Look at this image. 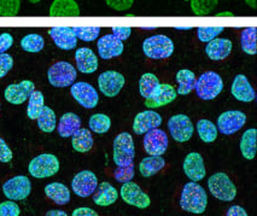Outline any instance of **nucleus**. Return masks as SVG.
<instances>
[{
	"instance_id": "1",
	"label": "nucleus",
	"mask_w": 257,
	"mask_h": 216,
	"mask_svg": "<svg viewBox=\"0 0 257 216\" xmlns=\"http://www.w3.org/2000/svg\"><path fill=\"white\" fill-rule=\"evenodd\" d=\"M208 205L207 192L197 181H191L184 186L180 197L182 210L192 214H203Z\"/></svg>"
},
{
	"instance_id": "2",
	"label": "nucleus",
	"mask_w": 257,
	"mask_h": 216,
	"mask_svg": "<svg viewBox=\"0 0 257 216\" xmlns=\"http://www.w3.org/2000/svg\"><path fill=\"white\" fill-rule=\"evenodd\" d=\"M136 157L134 140L128 132H122L116 136L112 145V158L117 167H124L133 163Z\"/></svg>"
},
{
	"instance_id": "3",
	"label": "nucleus",
	"mask_w": 257,
	"mask_h": 216,
	"mask_svg": "<svg viewBox=\"0 0 257 216\" xmlns=\"http://www.w3.org/2000/svg\"><path fill=\"white\" fill-rule=\"evenodd\" d=\"M208 187L216 199L232 202L237 196V187L226 173H215L208 180Z\"/></svg>"
},
{
	"instance_id": "4",
	"label": "nucleus",
	"mask_w": 257,
	"mask_h": 216,
	"mask_svg": "<svg viewBox=\"0 0 257 216\" xmlns=\"http://www.w3.org/2000/svg\"><path fill=\"white\" fill-rule=\"evenodd\" d=\"M143 51L145 56L151 59H166L174 52V43L167 35H154L145 39L143 43Z\"/></svg>"
},
{
	"instance_id": "5",
	"label": "nucleus",
	"mask_w": 257,
	"mask_h": 216,
	"mask_svg": "<svg viewBox=\"0 0 257 216\" xmlns=\"http://www.w3.org/2000/svg\"><path fill=\"white\" fill-rule=\"evenodd\" d=\"M196 93L203 100H211L222 92L223 81L215 71H205L196 82Z\"/></svg>"
},
{
	"instance_id": "6",
	"label": "nucleus",
	"mask_w": 257,
	"mask_h": 216,
	"mask_svg": "<svg viewBox=\"0 0 257 216\" xmlns=\"http://www.w3.org/2000/svg\"><path fill=\"white\" fill-rule=\"evenodd\" d=\"M77 77V71L73 64L69 62H57L51 65L47 71V79L53 87L64 88L69 87L75 82Z\"/></svg>"
},
{
	"instance_id": "7",
	"label": "nucleus",
	"mask_w": 257,
	"mask_h": 216,
	"mask_svg": "<svg viewBox=\"0 0 257 216\" xmlns=\"http://www.w3.org/2000/svg\"><path fill=\"white\" fill-rule=\"evenodd\" d=\"M28 170L29 174L37 179L50 178L58 173L59 161L52 154H41L31 161Z\"/></svg>"
},
{
	"instance_id": "8",
	"label": "nucleus",
	"mask_w": 257,
	"mask_h": 216,
	"mask_svg": "<svg viewBox=\"0 0 257 216\" xmlns=\"http://www.w3.org/2000/svg\"><path fill=\"white\" fill-rule=\"evenodd\" d=\"M168 130L175 142L185 143L192 138L195 127L188 116L179 114V115H174L169 119Z\"/></svg>"
},
{
	"instance_id": "9",
	"label": "nucleus",
	"mask_w": 257,
	"mask_h": 216,
	"mask_svg": "<svg viewBox=\"0 0 257 216\" xmlns=\"http://www.w3.org/2000/svg\"><path fill=\"white\" fill-rule=\"evenodd\" d=\"M32 182L26 175H17L9 179L3 185V193L11 200H23L31 194Z\"/></svg>"
},
{
	"instance_id": "10",
	"label": "nucleus",
	"mask_w": 257,
	"mask_h": 216,
	"mask_svg": "<svg viewBox=\"0 0 257 216\" xmlns=\"http://www.w3.org/2000/svg\"><path fill=\"white\" fill-rule=\"evenodd\" d=\"M119 194H121L124 203H127L128 205L136 206V208L146 209L151 204L150 197L139 187V185H137L132 180L122 184Z\"/></svg>"
},
{
	"instance_id": "11",
	"label": "nucleus",
	"mask_w": 257,
	"mask_h": 216,
	"mask_svg": "<svg viewBox=\"0 0 257 216\" xmlns=\"http://www.w3.org/2000/svg\"><path fill=\"white\" fill-rule=\"evenodd\" d=\"M246 122V115L239 110H229L222 113L217 118L216 128L225 136H232L244 127Z\"/></svg>"
},
{
	"instance_id": "12",
	"label": "nucleus",
	"mask_w": 257,
	"mask_h": 216,
	"mask_svg": "<svg viewBox=\"0 0 257 216\" xmlns=\"http://www.w3.org/2000/svg\"><path fill=\"white\" fill-rule=\"evenodd\" d=\"M98 186V178L92 170H81L71 180V188L76 196L87 198L94 193Z\"/></svg>"
},
{
	"instance_id": "13",
	"label": "nucleus",
	"mask_w": 257,
	"mask_h": 216,
	"mask_svg": "<svg viewBox=\"0 0 257 216\" xmlns=\"http://www.w3.org/2000/svg\"><path fill=\"white\" fill-rule=\"evenodd\" d=\"M73 98L86 109H93L99 101L97 89L87 82H74L70 87Z\"/></svg>"
},
{
	"instance_id": "14",
	"label": "nucleus",
	"mask_w": 257,
	"mask_h": 216,
	"mask_svg": "<svg viewBox=\"0 0 257 216\" xmlns=\"http://www.w3.org/2000/svg\"><path fill=\"white\" fill-rule=\"evenodd\" d=\"M125 83L124 76L113 70L104 71L98 77V87L100 92L107 98H113L123 88Z\"/></svg>"
},
{
	"instance_id": "15",
	"label": "nucleus",
	"mask_w": 257,
	"mask_h": 216,
	"mask_svg": "<svg viewBox=\"0 0 257 216\" xmlns=\"http://www.w3.org/2000/svg\"><path fill=\"white\" fill-rule=\"evenodd\" d=\"M144 149L150 156H162L168 149V136L160 128H154L145 133Z\"/></svg>"
},
{
	"instance_id": "16",
	"label": "nucleus",
	"mask_w": 257,
	"mask_h": 216,
	"mask_svg": "<svg viewBox=\"0 0 257 216\" xmlns=\"http://www.w3.org/2000/svg\"><path fill=\"white\" fill-rule=\"evenodd\" d=\"M176 93L175 88L169 83H160L157 88L149 98L145 99V106L149 109H157V107L166 106L175 100Z\"/></svg>"
},
{
	"instance_id": "17",
	"label": "nucleus",
	"mask_w": 257,
	"mask_h": 216,
	"mask_svg": "<svg viewBox=\"0 0 257 216\" xmlns=\"http://www.w3.org/2000/svg\"><path fill=\"white\" fill-rule=\"evenodd\" d=\"M35 89L34 82L29 80H23L19 83H11L5 88L4 97L9 103L14 105H21L23 104L32 92Z\"/></svg>"
},
{
	"instance_id": "18",
	"label": "nucleus",
	"mask_w": 257,
	"mask_h": 216,
	"mask_svg": "<svg viewBox=\"0 0 257 216\" xmlns=\"http://www.w3.org/2000/svg\"><path fill=\"white\" fill-rule=\"evenodd\" d=\"M49 34L58 49L70 51L76 47L77 38L70 27H52Z\"/></svg>"
},
{
	"instance_id": "19",
	"label": "nucleus",
	"mask_w": 257,
	"mask_h": 216,
	"mask_svg": "<svg viewBox=\"0 0 257 216\" xmlns=\"http://www.w3.org/2000/svg\"><path fill=\"white\" fill-rule=\"evenodd\" d=\"M161 125H162V118L160 114L152 110H146L136 116L133 122V132L138 136H143L154 128H158Z\"/></svg>"
},
{
	"instance_id": "20",
	"label": "nucleus",
	"mask_w": 257,
	"mask_h": 216,
	"mask_svg": "<svg viewBox=\"0 0 257 216\" xmlns=\"http://www.w3.org/2000/svg\"><path fill=\"white\" fill-rule=\"evenodd\" d=\"M97 47L98 53L103 59H111L121 56L124 49L123 43L112 34H106L100 38L97 43Z\"/></svg>"
},
{
	"instance_id": "21",
	"label": "nucleus",
	"mask_w": 257,
	"mask_h": 216,
	"mask_svg": "<svg viewBox=\"0 0 257 216\" xmlns=\"http://www.w3.org/2000/svg\"><path fill=\"white\" fill-rule=\"evenodd\" d=\"M184 172L191 181H201L205 176L204 161L198 152H190L184 161Z\"/></svg>"
},
{
	"instance_id": "22",
	"label": "nucleus",
	"mask_w": 257,
	"mask_h": 216,
	"mask_svg": "<svg viewBox=\"0 0 257 216\" xmlns=\"http://www.w3.org/2000/svg\"><path fill=\"white\" fill-rule=\"evenodd\" d=\"M231 92L233 97L239 101H243V103H250L256 97L252 86H251L247 77L243 74H238L234 77Z\"/></svg>"
},
{
	"instance_id": "23",
	"label": "nucleus",
	"mask_w": 257,
	"mask_h": 216,
	"mask_svg": "<svg viewBox=\"0 0 257 216\" xmlns=\"http://www.w3.org/2000/svg\"><path fill=\"white\" fill-rule=\"evenodd\" d=\"M232 47L229 39H213L205 46V53L211 61H222L231 55Z\"/></svg>"
},
{
	"instance_id": "24",
	"label": "nucleus",
	"mask_w": 257,
	"mask_h": 216,
	"mask_svg": "<svg viewBox=\"0 0 257 216\" xmlns=\"http://www.w3.org/2000/svg\"><path fill=\"white\" fill-rule=\"evenodd\" d=\"M77 70L83 74H92L98 69V58L95 53L88 47L77 49L75 52Z\"/></svg>"
},
{
	"instance_id": "25",
	"label": "nucleus",
	"mask_w": 257,
	"mask_h": 216,
	"mask_svg": "<svg viewBox=\"0 0 257 216\" xmlns=\"http://www.w3.org/2000/svg\"><path fill=\"white\" fill-rule=\"evenodd\" d=\"M118 192L110 185L109 182L103 181L101 184H98L93 194V202L99 206H109L117 200Z\"/></svg>"
},
{
	"instance_id": "26",
	"label": "nucleus",
	"mask_w": 257,
	"mask_h": 216,
	"mask_svg": "<svg viewBox=\"0 0 257 216\" xmlns=\"http://www.w3.org/2000/svg\"><path fill=\"white\" fill-rule=\"evenodd\" d=\"M49 14L51 17H77L81 13L75 0H55Z\"/></svg>"
},
{
	"instance_id": "27",
	"label": "nucleus",
	"mask_w": 257,
	"mask_h": 216,
	"mask_svg": "<svg viewBox=\"0 0 257 216\" xmlns=\"http://www.w3.org/2000/svg\"><path fill=\"white\" fill-rule=\"evenodd\" d=\"M81 127V119L74 113H65L59 119L57 131L62 138H69Z\"/></svg>"
},
{
	"instance_id": "28",
	"label": "nucleus",
	"mask_w": 257,
	"mask_h": 216,
	"mask_svg": "<svg viewBox=\"0 0 257 216\" xmlns=\"http://www.w3.org/2000/svg\"><path fill=\"white\" fill-rule=\"evenodd\" d=\"M45 194L59 205H65L70 202V190L61 182H51L45 186Z\"/></svg>"
},
{
	"instance_id": "29",
	"label": "nucleus",
	"mask_w": 257,
	"mask_h": 216,
	"mask_svg": "<svg viewBox=\"0 0 257 216\" xmlns=\"http://www.w3.org/2000/svg\"><path fill=\"white\" fill-rule=\"evenodd\" d=\"M71 145H73V149L80 154L91 151V149L93 148V137H92L91 131L80 127L71 136Z\"/></svg>"
},
{
	"instance_id": "30",
	"label": "nucleus",
	"mask_w": 257,
	"mask_h": 216,
	"mask_svg": "<svg viewBox=\"0 0 257 216\" xmlns=\"http://www.w3.org/2000/svg\"><path fill=\"white\" fill-rule=\"evenodd\" d=\"M166 167V161L162 156H149L143 158L139 163V172L144 178H150Z\"/></svg>"
},
{
	"instance_id": "31",
	"label": "nucleus",
	"mask_w": 257,
	"mask_h": 216,
	"mask_svg": "<svg viewBox=\"0 0 257 216\" xmlns=\"http://www.w3.org/2000/svg\"><path fill=\"white\" fill-rule=\"evenodd\" d=\"M176 82H178V91L180 95H186L195 89L197 77L193 71L188 69H181L176 73Z\"/></svg>"
},
{
	"instance_id": "32",
	"label": "nucleus",
	"mask_w": 257,
	"mask_h": 216,
	"mask_svg": "<svg viewBox=\"0 0 257 216\" xmlns=\"http://www.w3.org/2000/svg\"><path fill=\"white\" fill-rule=\"evenodd\" d=\"M256 137L257 131L255 128L245 131L240 139V151L244 158L253 160L256 155Z\"/></svg>"
},
{
	"instance_id": "33",
	"label": "nucleus",
	"mask_w": 257,
	"mask_h": 216,
	"mask_svg": "<svg viewBox=\"0 0 257 216\" xmlns=\"http://www.w3.org/2000/svg\"><path fill=\"white\" fill-rule=\"evenodd\" d=\"M45 106V98L43 92L33 91L28 98V106H27V116L31 120H37L43 112Z\"/></svg>"
},
{
	"instance_id": "34",
	"label": "nucleus",
	"mask_w": 257,
	"mask_h": 216,
	"mask_svg": "<svg viewBox=\"0 0 257 216\" xmlns=\"http://www.w3.org/2000/svg\"><path fill=\"white\" fill-rule=\"evenodd\" d=\"M197 132H198V136L204 143H213L216 140L217 131L216 126L213 122L209 121V120H199L196 125Z\"/></svg>"
},
{
	"instance_id": "35",
	"label": "nucleus",
	"mask_w": 257,
	"mask_h": 216,
	"mask_svg": "<svg viewBox=\"0 0 257 216\" xmlns=\"http://www.w3.org/2000/svg\"><path fill=\"white\" fill-rule=\"evenodd\" d=\"M38 120V127L45 133H51L57 127L56 114L49 106H44L43 112L40 113Z\"/></svg>"
},
{
	"instance_id": "36",
	"label": "nucleus",
	"mask_w": 257,
	"mask_h": 216,
	"mask_svg": "<svg viewBox=\"0 0 257 216\" xmlns=\"http://www.w3.org/2000/svg\"><path fill=\"white\" fill-rule=\"evenodd\" d=\"M240 45L241 50L247 55H256V28L255 27H249V28L243 29L240 35Z\"/></svg>"
},
{
	"instance_id": "37",
	"label": "nucleus",
	"mask_w": 257,
	"mask_h": 216,
	"mask_svg": "<svg viewBox=\"0 0 257 216\" xmlns=\"http://www.w3.org/2000/svg\"><path fill=\"white\" fill-rule=\"evenodd\" d=\"M160 83V80H158L156 75L145 73L139 80V92L142 97H144L145 99L150 97Z\"/></svg>"
},
{
	"instance_id": "38",
	"label": "nucleus",
	"mask_w": 257,
	"mask_h": 216,
	"mask_svg": "<svg viewBox=\"0 0 257 216\" xmlns=\"http://www.w3.org/2000/svg\"><path fill=\"white\" fill-rule=\"evenodd\" d=\"M89 130L97 134H104L111 127V120L105 114H94L89 118Z\"/></svg>"
},
{
	"instance_id": "39",
	"label": "nucleus",
	"mask_w": 257,
	"mask_h": 216,
	"mask_svg": "<svg viewBox=\"0 0 257 216\" xmlns=\"http://www.w3.org/2000/svg\"><path fill=\"white\" fill-rule=\"evenodd\" d=\"M45 46V40L40 34H28L21 40V47L26 52L38 53L43 51Z\"/></svg>"
},
{
	"instance_id": "40",
	"label": "nucleus",
	"mask_w": 257,
	"mask_h": 216,
	"mask_svg": "<svg viewBox=\"0 0 257 216\" xmlns=\"http://www.w3.org/2000/svg\"><path fill=\"white\" fill-rule=\"evenodd\" d=\"M219 0H191V10L196 16H208L216 9Z\"/></svg>"
},
{
	"instance_id": "41",
	"label": "nucleus",
	"mask_w": 257,
	"mask_h": 216,
	"mask_svg": "<svg viewBox=\"0 0 257 216\" xmlns=\"http://www.w3.org/2000/svg\"><path fill=\"white\" fill-rule=\"evenodd\" d=\"M73 31L77 39L89 43L99 37L100 28L99 27H73Z\"/></svg>"
},
{
	"instance_id": "42",
	"label": "nucleus",
	"mask_w": 257,
	"mask_h": 216,
	"mask_svg": "<svg viewBox=\"0 0 257 216\" xmlns=\"http://www.w3.org/2000/svg\"><path fill=\"white\" fill-rule=\"evenodd\" d=\"M21 0H0V16L15 17L20 13Z\"/></svg>"
},
{
	"instance_id": "43",
	"label": "nucleus",
	"mask_w": 257,
	"mask_h": 216,
	"mask_svg": "<svg viewBox=\"0 0 257 216\" xmlns=\"http://www.w3.org/2000/svg\"><path fill=\"white\" fill-rule=\"evenodd\" d=\"M223 31H225L223 27H198L197 28V35H198V39L202 43H209Z\"/></svg>"
},
{
	"instance_id": "44",
	"label": "nucleus",
	"mask_w": 257,
	"mask_h": 216,
	"mask_svg": "<svg viewBox=\"0 0 257 216\" xmlns=\"http://www.w3.org/2000/svg\"><path fill=\"white\" fill-rule=\"evenodd\" d=\"M134 174H136V169H134V163L128 164L124 167H117L113 172V176L117 180L118 182L123 184V182L131 181L134 178Z\"/></svg>"
},
{
	"instance_id": "45",
	"label": "nucleus",
	"mask_w": 257,
	"mask_h": 216,
	"mask_svg": "<svg viewBox=\"0 0 257 216\" xmlns=\"http://www.w3.org/2000/svg\"><path fill=\"white\" fill-rule=\"evenodd\" d=\"M21 209L19 204L14 200H7L0 203V216H20Z\"/></svg>"
},
{
	"instance_id": "46",
	"label": "nucleus",
	"mask_w": 257,
	"mask_h": 216,
	"mask_svg": "<svg viewBox=\"0 0 257 216\" xmlns=\"http://www.w3.org/2000/svg\"><path fill=\"white\" fill-rule=\"evenodd\" d=\"M14 67V58L13 56L8 53H2L0 55V79L4 77L9 71Z\"/></svg>"
},
{
	"instance_id": "47",
	"label": "nucleus",
	"mask_w": 257,
	"mask_h": 216,
	"mask_svg": "<svg viewBox=\"0 0 257 216\" xmlns=\"http://www.w3.org/2000/svg\"><path fill=\"white\" fill-rule=\"evenodd\" d=\"M106 5L116 11L130 10L134 4V0H105Z\"/></svg>"
},
{
	"instance_id": "48",
	"label": "nucleus",
	"mask_w": 257,
	"mask_h": 216,
	"mask_svg": "<svg viewBox=\"0 0 257 216\" xmlns=\"http://www.w3.org/2000/svg\"><path fill=\"white\" fill-rule=\"evenodd\" d=\"M13 151H11L10 146L8 145L3 138H0V162L3 163H9V162L13 161Z\"/></svg>"
},
{
	"instance_id": "49",
	"label": "nucleus",
	"mask_w": 257,
	"mask_h": 216,
	"mask_svg": "<svg viewBox=\"0 0 257 216\" xmlns=\"http://www.w3.org/2000/svg\"><path fill=\"white\" fill-rule=\"evenodd\" d=\"M13 44L14 38L10 33H3V34H0V55L7 52L13 46Z\"/></svg>"
},
{
	"instance_id": "50",
	"label": "nucleus",
	"mask_w": 257,
	"mask_h": 216,
	"mask_svg": "<svg viewBox=\"0 0 257 216\" xmlns=\"http://www.w3.org/2000/svg\"><path fill=\"white\" fill-rule=\"evenodd\" d=\"M131 33H132L131 27H112V35H115L121 41L127 40L131 37Z\"/></svg>"
},
{
	"instance_id": "51",
	"label": "nucleus",
	"mask_w": 257,
	"mask_h": 216,
	"mask_svg": "<svg viewBox=\"0 0 257 216\" xmlns=\"http://www.w3.org/2000/svg\"><path fill=\"white\" fill-rule=\"evenodd\" d=\"M73 216H98V212L91 208H77L71 212Z\"/></svg>"
},
{
	"instance_id": "52",
	"label": "nucleus",
	"mask_w": 257,
	"mask_h": 216,
	"mask_svg": "<svg viewBox=\"0 0 257 216\" xmlns=\"http://www.w3.org/2000/svg\"><path fill=\"white\" fill-rule=\"evenodd\" d=\"M227 216H247V212L246 210L244 208H241V206L239 205H233L227 210L226 212Z\"/></svg>"
},
{
	"instance_id": "53",
	"label": "nucleus",
	"mask_w": 257,
	"mask_h": 216,
	"mask_svg": "<svg viewBox=\"0 0 257 216\" xmlns=\"http://www.w3.org/2000/svg\"><path fill=\"white\" fill-rule=\"evenodd\" d=\"M47 216H67V212L63 210H50L46 212Z\"/></svg>"
},
{
	"instance_id": "54",
	"label": "nucleus",
	"mask_w": 257,
	"mask_h": 216,
	"mask_svg": "<svg viewBox=\"0 0 257 216\" xmlns=\"http://www.w3.org/2000/svg\"><path fill=\"white\" fill-rule=\"evenodd\" d=\"M216 16L217 17H232V16H234V15H233L232 13H229V11H225V13H217L216 14Z\"/></svg>"
},
{
	"instance_id": "55",
	"label": "nucleus",
	"mask_w": 257,
	"mask_h": 216,
	"mask_svg": "<svg viewBox=\"0 0 257 216\" xmlns=\"http://www.w3.org/2000/svg\"><path fill=\"white\" fill-rule=\"evenodd\" d=\"M245 3H246V4L249 5L251 9H256L257 8L256 0H245Z\"/></svg>"
},
{
	"instance_id": "56",
	"label": "nucleus",
	"mask_w": 257,
	"mask_h": 216,
	"mask_svg": "<svg viewBox=\"0 0 257 216\" xmlns=\"http://www.w3.org/2000/svg\"><path fill=\"white\" fill-rule=\"evenodd\" d=\"M175 29H178V31H187V29H192V27H175Z\"/></svg>"
},
{
	"instance_id": "57",
	"label": "nucleus",
	"mask_w": 257,
	"mask_h": 216,
	"mask_svg": "<svg viewBox=\"0 0 257 216\" xmlns=\"http://www.w3.org/2000/svg\"><path fill=\"white\" fill-rule=\"evenodd\" d=\"M29 2H31L32 4H38V3H40L41 0H29Z\"/></svg>"
},
{
	"instance_id": "58",
	"label": "nucleus",
	"mask_w": 257,
	"mask_h": 216,
	"mask_svg": "<svg viewBox=\"0 0 257 216\" xmlns=\"http://www.w3.org/2000/svg\"><path fill=\"white\" fill-rule=\"evenodd\" d=\"M184 2H190V0H184Z\"/></svg>"
},
{
	"instance_id": "59",
	"label": "nucleus",
	"mask_w": 257,
	"mask_h": 216,
	"mask_svg": "<svg viewBox=\"0 0 257 216\" xmlns=\"http://www.w3.org/2000/svg\"><path fill=\"white\" fill-rule=\"evenodd\" d=\"M0 106H2V105H0Z\"/></svg>"
}]
</instances>
